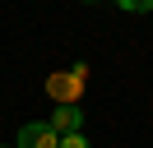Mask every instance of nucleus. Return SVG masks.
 I'll use <instances>...</instances> for the list:
<instances>
[{
    "mask_svg": "<svg viewBox=\"0 0 153 148\" xmlns=\"http://www.w3.org/2000/svg\"><path fill=\"white\" fill-rule=\"evenodd\" d=\"M47 125L56 130L60 139H65V134H79V130H84V111H79V107H56L47 116Z\"/></svg>",
    "mask_w": 153,
    "mask_h": 148,
    "instance_id": "3",
    "label": "nucleus"
},
{
    "mask_svg": "<svg viewBox=\"0 0 153 148\" xmlns=\"http://www.w3.org/2000/svg\"><path fill=\"white\" fill-rule=\"evenodd\" d=\"M116 5H121L125 14H149V9H153V0H116Z\"/></svg>",
    "mask_w": 153,
    "mask_h": 148,
    "instance_id": "4",
    "label": "nucleus"
},
{
    "mask_svg": "<svg viewBox=\"0 0 153 148\" xmlns=\"http://www.w3.org/2000/svg\"><path fill=\"white\" fill-rule=\"evenodd\" d=\"M60 148H93V144H88L84 130H79V134H65V139H60Z\"/></svg>",
    "mask_w": 153,
    "mask_h": 148,
    "instance_id": "5",
    "label": "nucleus"
},
{
    "mask_svg": "<svg viewBox=\"0 0 153 148\" xmlns=\"http://www.w3.org/2000/svg\"><path fill=\"white\" fill-rule=\"evenodd\" d=\"M84 83H88V70H84V65L56 70V74H47V97L56 102V107H79V97H84Z\"/></svg>",
    "mask_w": 153,
    "mask_h": 148,
    "instance_id": "1",
    "label": "nucleus"
},
{
    "mask_svg": "<svg viewBox=\"0 0 153 148\" xmlns=\"http://www.w3.org/2000/svg\"><path fill=\"white\" fill-rule=\"evenodd\" d=\"M84 5H93V0H84Z\"/></svg>",
    "mask_w": 153,
    "mask_h": 148,
    "instance_id": "6",
    "label": "nucleus"
},
{
    "mask_svg": "<svg viewBox=\"0 0 153 148\" xmlns=\"http://www.w3.org/2000/svg\"><path fill=\"white\" fill-rule=\"evenodd\" d=\"M14 148H60V134L47 125V120H28V125L19 130V144Z\"/></svg>",
    "mask_w": 153,
    "mask_h": 148,
    "instance_id": "2",
    "label": "nucleus"
}]
</instances>
